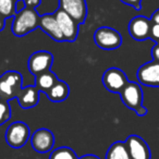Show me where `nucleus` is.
Returning a JSON list of instances; mask_svg holds the SVG:
<instances>
[{"label":"nucleus","mask_w":159,"mask_h":159,"mask_svg":"<svg viewBox=\"0 0 159 159\" xmlns=\"http://www.w3.org/2000/svg\"><path fill=\"white\" fill-rule=\"evenodd\" d=\"M40 16L36 9L25 7L23 10L16 12L13 16L11 31L14 36L22 37L33 32L39 26Z\"/></svg>","instance_id":"obj_1"},{"label":"nucleus","mask_w":159,"mask_h":159,"mask_svg":"<svg viewBox=\"0 0 159 159\" xmlns=\"http://www.w3.org/2000/svg\"><path fill=\"white\" fill-rule=\"evenodd\" d=\"M119 95L126 108L133 110L137 116L143 117L147 113V109L143 106V91L139 83L129 81Z\"/></svg>","instance_id":"obj_2"},{"label":"nucleus","mask_w":159,"mask_h":159,"mask_svg":"<svg viewBox=\"0 0 159 159\" xmlns=\"http://www.w3.org/2000/svg\"><path fill=\"white\" fill-rule=\"evenodd\" d=\"M23 77L18 71L10 70L0 75V99L10 102L22 89Z\"/></svg>","instance_id":"obj_3"},{"label":"nucleus","mask_w":159,"mask_h":159,"mask_svg":"<svg viewBox=\"0 0 159 159\" xmlns=\"http://www.w3.org/2000/svg\"><path fill=\"white\" fill-rule=\"evenodd\" d=\"M94 43L104 50H113L121 46V34L115 29L108 26H102L94 33Z\"/></svg>","instance_id":"obj_4"},{"label":"nucleus","mask_w":159,"mask_h":159,"mask_svg":"<svg viewBox=\"0 0 159 159\" xmlns=\"http://www.w3.org/2000/svg\"><path fill=\"white\" fill-rule=\"evenodd\" d=\"M31 139V131L26 123L16 121L11 123L6 131V142L13 148H21Z\"/></svg>","instance_id":"obj_5"},{"label":"nucleus","mask_w":159,"mask_h":159,"mask_svg":"<svg viewBox=\"0 0 159 159\" xmlns=\"http://www.w3.org/2000/svg\"><path fill=\"white\" fill-rule=\"evenodd\" d=\"M102 85L110 93L120 94V92L126 86L129 80L125 73L118 68H110L105 71L102 75Z\"/></svg>","instance_id":"obj_6"},{"label":"nucleus","mask_w":159,"mask_h":159,"mask_svg":"<svg viewBox=\"0 0 159 159\" xmlns=\"http://www.w3.org/2000/svg\"><path fill=\"white\" fill-rule=\"evenodd\" d=\"M59 9L69 14L79 25L83 24L86 20V0H59Z\"/></svg>","instance_id":"obj_7"},{"label":"nucleus","mask_w":159,"mask_h":159,"mask_svg":"<svg viewBox=\"0 0 159 159\" xmlns=\"http://www.w3.org/2000/svg\"><path fill=\"white\" fill-rule=\"evenodd\" d=\"M55 16L57 19L58 25L60 27L64 42H74L79 34V24L69 14H66L59 8L56 10Z\"/></svg>","instance_id":"obj_8"},{"label":"nucleus","mask_w":159,"mask_h":159,"mask_svg":"<svg viewBox=\"0 0 159 159\" xmlns=\"http://www.w3.org/2000/svg\"><path fill=\"white\" fill-rule=\"evenodd\" d=\"M31 144L35 152L46 154L55 145V135L48 129H38L31 135Z\"/></svg>","instance_id":"obj_9"},{"label":"nucleus","mask_w":159,"mask_h":159,"mask_svg":"<svg viewBox=\"0 0 159 159\" xmlns=\"http://www.w3.org/2000/svg\"><path fill=\"white\" fill-rule=\"evenodd\" d=\"M137 81L142 85L159 87V62L150 61L141 66L136 73Z\"/></svg>","instance_id":"obj_10"},{"label":"nucleus","mask_w":159,"mask_h":159,"mask_svg":"<svg viewBox=\"0 0 159 159\" xmlns=\"http://www.w3.org/2000/svg\"><path fill=\"white\" fill-rule=\"evenodd\" d=\"M53 63V56L49 51L39 50L32 53L29 59V70L34 76L49 71Z\"/></svg>","instance_id":"obj_11"},{"label":"nucleus","mask_w":159,"mask_h":159,"mask_svg":"<svg viewBox=\"0 0 159 159\" xmlns=\"http://www.w3.org/2000/svg\"><path fill=\"white\" fill-rule=\"evenodd\" d=\"M152 21L144 16H136L130 21L128 31L130 36L135 40H146L149 38Z\"/></svg>","instance_id":"obj_12"},{"label":"nucleus","mask_w":159,"mask_h":159,"mask_svg":"<svg viewBox=\"0 0 159 159\" xmlns=\"http://www.w3.org/2000/svg\"><path fill=\"white\" fill-rule=\"evenodd\" d=\"M125 145L131 159H150V148L139 135H130L125 139Z\"/></svg>","instance_id":"obj_13"},{"label":"nucleus","mask_w":159,"mask_h":159,"mask_svg":"<svg viewBox=\"0 0 159 159\" xmlns=\"http://www.w3.org/2000/svg\"><path fill=\"white\" fill-rule=\"evenodd\" d=\"M38 27L43 32H45L51 39L56 40V42H64L55 13H46L40 16L39 26Z\"/></svg>","instance_id":"obj_14"},{"label":"nucleus","mask_w":159,"mask_h":159,"mask_svg":"<svg viewBox=\"0 0 159 159\" xmlns=\"http://www.w3.org/2000/svg\"><path fill=\"white\" fill-rule=\"evenodd\" d=\"M39 93L35 85H30L26 87H22L19 95L16 96L19 105L22 109H31L38 105L39 102Z\"/></svg>","instance_id":"obj_15"},{"label":"nucleus","mask_w":159,"mask_h":159,"mask_svg":"<svg viewBox=\"0 0 159 159\" xmlns=\"http://www.w3.org/2000/svg\"><path fill=\"white\" fill-rule=\"evenodd\" d=\"M69 94H70V89L69 85L66 84L64 81H60L58 80L56 84L49 89L46 93V96L48 99L52 102H61L68 98Z\"/></svg>","instance_id":"obj_16"},{"label":"nucleus","mask_w":159,"mask_h":159,"mask_svg":"<svg viewBox=\"0 0 159 159\" xmlns=\"http://www.w3.org/2000/svg\"><path fill=\"white\" fill-rule=\"evenodd\" d=\"M58 77L56 75V73H53L52 71H46L44 73L36 75L35 76V86L38 89V91L40 93L46 94L53 85L56 84V82L58 81Z\"/></svg>","instance_id":"obj_17"},{"label":"nucleus","mask_w":159,"mask_h":159,"mask_svg":"<svg viewBox=\"0 0 159 159\" xmlns=\"http://www.w3.org/2000/svg\"><path fill=\"white\" fill-rule=\"evenodd\" d=\"M105 159H131L125 142H115L108 148Z\"/></svg>","instance_id":"obj_18"},{"label":"nucleus","mask_w":159,"mask_h":159,"mask_svg":"<svg viewBox=\"0 0 159 159\" xmlns=\"http://www.w3.org/2000/svg\"><path fill=\"white\" fill-rule=\"evenodd\" d=\"M49 159H77L74 150L66 146L58 147L51 152Z\"/></svg>","instance_id":"obj_19"},{"label":"nucleus","mask_w":159,"mask_h":159,"mask_svg":"<svg viewBox=\"0 0 159 159\" xmlns=\"http://www.w3.org/2000/svg\"><path fill=\"white\" fill-rule=\"evenodd\" d=\"M16 13V0H0V16L8 19L13 18Z\"/></svg>","instance_id":"obj_20"},{"label":"nucleus","mask_w":159,"mask_h":159,"mask_svg":"<svg viewBox=\"0 0 159 159\" xmlns=\"http://www.w3.org/2000/svg\"><path fill=\"white\" fill-rule=\"evenodd\" d=\"M11 118V107L9 102L0 99V125L5 124Z\"/></svg>","instance_id":"obj_21"},{"label":"nucleus","mask_w":159,"mask_h":159,"mask_svg":"<svg viewBox=\"0 0 159 159\" xmlns=\"http://www.w3.org/2000/svg\"><path fill=\"white\" fill-rule=\"evenodd\" d=\"M149 39H152L155 43H159V24L152 23L149 32Z\"/></svg>","instance_id":"obj_22"},{"label":"nucleus","mask_w":159,"mask_h":159,"mask_svg":"<svg viewBox=\"0 0 159 159\" xmlns=\"http://www.w3.org/2000/svg\"><path fill=\"white\" fill-rule=\"evenodd\" d=\"M120 1L125 3V5L130 6V7L134 8L135 10L142 9V0H120Z\"/></svg>","instance_id":"obj_23"},{"label":"nucleus","mask_w":159,"mask_h":159,"mask_svg":"<svg viewBox=\"0 0 159 159\" xmlns=\"http://www.w3.org/2000/svg\"><path fill=\"white\" fill-rule=\"evenodd\" d=\"M25 6L27 8H32V9H36L38 6L40 5L42 0H24Z\"/></svg>","instance_id":"obj_24"},{"label":"nucleus","mask_w":159,"mask_h":159,"mask_svg":"<svg viewBox=\"0 0 159 159\" xmlns=\"http://www.w3.org/2000/svg\"><path fill=\"white\" fill-rule=\"evenodd\" d=\"M152 56L154 61L159 62V43H156L152 49Z\"/></svg>","instance_id":"obj_25"},{"label":"nucleus","mask_w":159,"mask_h":159,"mask_svg":"<svg viewBox=\"0 0 159 159\" xmlns=\"http://www.w3.org/2000/svg\"><path fill=\"white\" fill-rule=\"evenodd\" d=\"M25 7H26V6H25L24 0H16V12L23 10Z\"/></svg>","instance_id":"obj_26"},{"label":"nucleus","mask_w":159,"mask_h":159,"mask_svg":"<svg viewBox=\"0 0 159 159\" xmlns=\"http://www.w3.org/2000/svg\"><path fill=\"white\" fill-rule=\"evenodd\" d=\"M150 21L152 23H156V24H159V9H157L154 13L150 16Z\"/></svg>","instance_id":"obj_27"},{"label":"nucleus","mask_w":159,"mask_h":159,"mask_svg":"<svg viewBox=\"0 0 159 159\" xmlns=\"http://www.w3.org/2000/svg\"><path fill=\"white\" fill-rule=\"evenodd\" d=\"M77 159H100V158L98 156H96V155H84V156L80 157Z\"/></svg>","instance_id":"obj_28"},{"label":"nucleus","mask_w":159,"mask_h":159,"mask_svg":"<svg viewBox=\"0 0 159 159\" xmlns=\"http://www.w3.org/2000/svg\"><path fill=\"white\" fill-rule=\"evenodd\" d=\"M6 20H7V19H5L3 16H0V32H1L3 29H5V26H6Z\"/></svg>","instance_id":"obj_29"},{"label":"nucleus","mask_w":159,"mask_h":159,"mask_svg":"<svg viewBox=\"0 0 159 159\" xmlns=\"http://www.w3.org/2000/svg\"></svg>","instance_id":"obj_30"}]
</instances>
